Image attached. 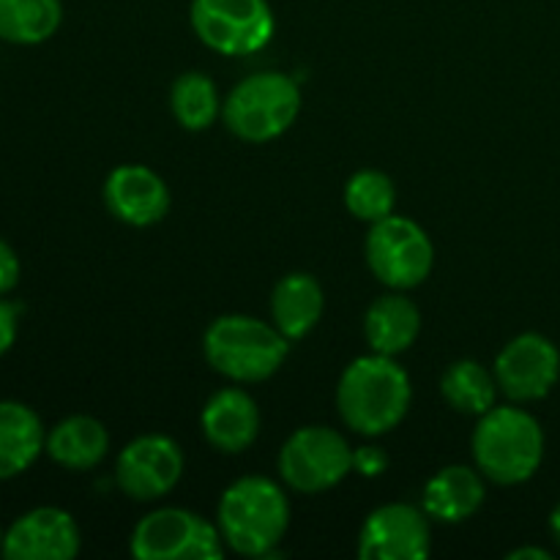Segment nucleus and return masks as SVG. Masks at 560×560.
Instances as JSON below:
<instances>
[{
	"label": "nucleus",
	"instance_id": "6e6552de",
	"mask_svg": "<svg viewBox=\"0 0 560 560\" xmlns=\"http://www.w3.org/2000/svg\"><path fill=\"white\" fill-rule=\"evenodd\" d=\"M353 470V448L331 427H301L279 452V474L295 492L315 495L337 487Z\"/></svg>",
	"mask_w": 560,
	"mask_h": 560
},
{
	"label": "nucleus",
	"instance_id": "9d476101",
	"mask_svg": "<svg viewBox=\"0 0 560 560\" xmlns=\"http://www.w3.org/2000/svg\"><path fill=\"white\" fill-rule=\"evenodd\" d=\"M184 474L180 446L167 435H142L131 441L115 463L120 492L135 501H156L173 492Z\"/></svg>",
	"mask_w": 560,
	"mask_h": 560
},
{
	"label": "nucleus",
	"instance_id": "5701e85b",
	"mask_svg": "<svg viewBox=\"0 0 560 560\" xmlns=\"http://www.w3.org/2000/svg\"><path fill=\"white\" fill-rule=\"evenodd\" d=\"M170 107H173V115L184 129L202 131L222 113V98H219L211 77L202 74V71H186L175 80L173 93H170Z\"/></svg>",
	"mask_w": 560,
	"mask_h": 560
},
{
	"label": "nucleus",
	"instance_id": "a211bd4d",
	"mask_svg": "<svg viewBox=\"0 0 560 560\" xmlns=\"http://www.w3.org/2000/svg\"><path fill=\"white\" fill-rule=\"evenodd\" d=\"M44 452L69 470H91L107 457V427L93 416H69L47 432Z\"/></svg>",
	"mask_w": 560,
	"mask_h": 560
},
{
	"label": "nucleus",
	"instance_id": "6ab92c4d",
	"mask_svg": "<svg viewBox=\"0 0 560 560\" xmlns=\"http://www.w3.org/2000/svg\"><path fill=\"white\" fill-rule=\"evenodd\" d=\"M366 342L375 353L381 355H397L405 353L410 345L416 342L421 331V315L419 306L402 293L381 295L375 304L366 310L364 320Z\"/></svg>",
	"mask_w": 560,
	"mask_h": 560
},
{
	"label": "nucleus",
	"instance_id": "423d86ee",
	"mask_svg": "<svg viewBox=\"0 0 560 560\" xmlns=\"http://www.w3.org/2000/svg\"><path fill=\"white\" fill-rule=\"evenodd\" d=\"M224 547L219 525L189 509H156L131 534V556L140 560H219Z\"/></svg>",
	"mask_w": 560,
	"mask_h": 560
},
{
	"label": "nucleus",
	"instance_id": "b1692460",
	"mask_svg": "<svg viewBox=\"0 0 560 560\" xmlns=\"http://www.w3.org/2000/svg\"><path fill=\"white\" fill-rule=\"evenodd\" d=\"M345 206L355 219L370 224L392 217L397 206L394 180L381 170H361L345 186Z\"/></svg>",
	"mask_w": 560,
	"mask_h": 560
},
{
	"label": "nucleus",
	"instance_id": "393cba45",
	"mask_svg": "<svg viewBox=\"0 0 560 560\" xmlns=\"http://www.w3.org/2000/svg\"><path fill=\"white\" fill-rule=\"evenodd\" d=\"M386 468H388V454L383 452L381 446H364L353 452V470H359L361 476L375 479V476H381Z\"/></svg>",
	"mask_w": 560,
	"mask_h": 560
},
{
	"label": "nucleus",
	"instance_id": "c756f323",
	"mask_svg": "<svg viewBox=\"0 0 560 560\" xmlns=\"http://www.w3.org/2000/svg\"><path fill=\"white\" fill-rule=\"evenodd\" d=\"M0 550H3V530H0Z\"/></svg>",
	"mask_w": 560,
	"mask_h": 560
},
{
	"label": "nucleus",
	"instance_id": "1a4fd4ad",
	"mask_svg": "<svg viewBox=\"0 0 560 560\" xmlns=\"http://www.w3.org/2000/svg\"><path fill=\"white\" fill-rule=\"evenodd\" d=\"M191 27L206 47L238 58L271 42L273 14L268 0H191Z\"/></svg>",
	"mask_w": 560,
	"mask_h": 560
},
{
	"label": "nucleus",
	"instance_id": "9b49d317",
	"mask_svg": "<svg viewBox=\"0 0 560 560\" xmlns=\"http://www.w3.org/2000/svg\"><path fill=\"white\" fill-rule=\"evenodd\" d=\"M560 353L541 334H520L495 359L498 388L514 402H536L556 388Z\"/></svg>",
	"mask_w": 560,
	"mask_h": 560
},
{
	"label": "nucleus",
	"instance_id": "4be33fe9",
	"mask_svg": "<svg viewBox=\"0 0 560 560\" xmlns=\"http://www.w3.org/2000/svg\"><path fill=\"white\" fill-rule=\"evenodd\" d=\"M443 399L454 410L468 416H485L487 410L495 408L498 399V381L492 372L476 361H454L441 381Z\"/></svg>",
	"mask_w": 560,
	"mask_h": 560
},
{
	"label": "nucleus",
	"instance_id": "39448f33",
	"mask_svg": "<svg viewBox=\"0 0 560 560\" xmlns=\"http://www.w3.org/2000/svg\"><path fill=\"white\" fill-rule=\"evenodd\" d=\"M299 109V85L279 71H260L230 91L228 102L222 104V118L238 140L268 142L295 124Z\"/></svg>",
	"mask_w": 560,
	"mask_h": 560
},
{
	"label": "nucleus",
	"instance_id": "c85d7f7f",
	"mask_svg": "<svg viewBox=\"0 0 560 560\" xmlns=\"http://www.w3.org/2000/svg\"><path fill=\"white\" fill-rule=\"evenodd\" d=\"M550 530H552V536H556V541L560 545V503L556 509H552V514H550Z\"/></svg>",
	"mask_w": 560,
	"mask_h": 560
},
{
	"label": "nucleus",
	"instance_id": "f03ea898",
	"mask_svg": "<svg viewBox=\"0 0 560 560\" xmlns=\"http://www.w3.org/2000/svg\"><path fill=\"white\" fill-rule=\"evenodd\" d=\"M217 525L230 550L246 558H266L288 534L290 503L271 479L244 476L224 490Z\"/></svg>",
	"mask_w": 560,
	"mask_h": 560
},
{
	"label": "nucleus",
	"instance_id": "7ed1b4c3",
	"mask_svg": "<svg viewBox=\"0 0 560 560\" xmlns=\"http://www.w3.org/2000/svg\"><path fill=\"white\" fill-rule=\"evenodd\" d=\"M474 459L481 474L503 487L534 479L545 459V432L523 408L501 405L479 416L474 432Z\"/></svg>",
	"mask_w": 560,
	"mask_h": 560
},
{
	"label": "nucleus",
	"instance_id": "2eb2a0df",
	"mask_svg": "<svg viewBox=\"0 0 560 560\" xmlns=\"http://www.w3.org/2000/svg\"><path fill=\"white\" fill-rule=\"evenodd\" d=\"M206 441L222 454H241L260 435V410L241 388H222L202 410Z\"/></svg>",
	"mask_w": 560,
	"mask_h": 560
},
{
	"label": "nucleus",
	"instance_id": "ddd939ff",
	"mask_svg": "<svg viewBox=\"0 0 560 560\" xmlns=\"http://www.w3.org/2000/svg\"><path fill=\"white\" fill-rule=\"evenodd\" d=\"M80 528L69 512L38 506L5 530L0 556L9 560H71L80 552Z\"/></svg>",
	"mask_w": 560,
	"mask_h": 560
},
{
	"label": "nucleus",
	"instance_id": "f3484780",
	"mask_svg": "<svg viewBox=\"0 0 560 560\" xmlns=\"http://www.w3.org/2000/svg\"><path fill=\"white\" fill-rule=\"evenodd\" d=\"M485 503V481L474 468L448 465L424 487V512L438 523H463Z\"/></svg>",
	"mask_w": 560,
	"mask_h": 560
},
{
	"label": "nucleus",
	"instance_id": "0eeeda50",
	"mask_svg": "<svg viewBox=\"0 0 560 560\" xmlns=\"http://www.w3.org/2000/svg\"><path fill=\"white\" fill-rule=\"evenodd\" d=\"M370 271L392 290L419 288L435 266V246L413 219L386 217L366 235Z\"/></svg>",
	"mask_w": 560,
	"mask_h": 560
},
{
	"label": "nucleus",
	"instance_id": "412c9836",
	"mask_svg": "<svg viewBox=\"0 0 560 560\" xmlns=\"http://www.w3.org/2000/svg\"><path fill=\"white\" fill-rule=\"evenodd\" d=\"M63 22L60 0H0V38L9 44H44Z\"/></svg>",
	"mask_w": 560,
	"mask_h": 560
},
{
	"label": "nucleus",
	"instance_id": "4468645a",
	"mask_svg": "<svg viewBox=\"0 0 560 560\" xmlns=\"http://www.w3.org/2000/svg\"><path fill=\"white\" fill-rule=\"evenodd\" d=\"M104 202L120 222L148 228L170 211L167 184L142 164H120L104 180Z\"/></svg>",
	"mask_w": 560,
	"mask_h": 560
},
{
	"label": "nucleus",
	"instance_id": "bb28decb",
	"mask_svg": "<svg viewBox=\"0 0 560 560\" xmlns=\"http://www.w3.org/2000/svg\"><path fill=\"white\" fill-rule=\"evenodd\" d=\"M16 339V306L0 299V355L11 350Z\"/></svg>",
	"mask_w": 560,
	"mask_h": 560
},
{
	"label": "nucleus",
	"instance_id": "cd10ccee",
	"mask_svg": "<svg viewBox=\"0 0 560 560\" xmlns=\"http://www.w3.org/2000/svg\"><path fill=\"white\" fill-rule=\"evenodd\" d=\"M552 556L541 547H520V550L509 552V560H550Z\"/></svg>",
	"mask_w": 560,
	"mask_h": 560
},
{
	"label": "nucleus",
	"instance_id": "dca6fc26",
	"mask_svg": "<svg viewBox=\"0 0 560 560\" xmlns=\"http://www.w3.org/2000/svg\"><path fill=\"white\" fill-rule=\"evenodd\" d=\"M47 432L42 419L27 405L3 399L0 402V481L25 474L44 452Z\"/></svg>",
	"mask_w": 560,
	"mask_h": 560
},
{
	"label": "nucleus",
	"instance_id": "a878e982",
	"mask_svg": "<svg viewBox=\"0 0 560 560\" xmlns=\"http://www.w3.org/2000/svg\"><path fill=\"white\" fill-rule=\"evenodd\" d=\"M16 282H20V257L0 238V295L11 293Z\"/></svg>",
	"mask_w": 560,
	"mask_h": 560
},
{
	"label": "nucleus",
	"instance_id": "f8f14e48",
	"mask_svg": "<svg viewBox=\"0 0 560 560\" xmlns=\"http://www.w3.org/2000/svg\"><path fill=\"white\" fill-rule=\"evenodd\" d=\"M430 517L410 503L375 509L359 534L364 560H421L430 556Z\"/></svg>",
	"mask_w": 560,
	"mask_h": 560
},
{
	"label": "nucleus",
	"instance_id": "f257e3e1",
	"mask_svg": "<svg viewBox=\"0 0 560 560\" xmlns=\"http://www.w3.org/2000/svg\"><path fill=\"white\" fill-rule=\"evenodd\" d=\"M337 408L359 435H386L410 408L408 372L394 355H364L345 370L337 388Z\"/></svg>",
	"mask_w": 560,
	"mask_h": 560
},
{
	"label": "nucleus",
	"instance_id": "20e7f679",
	"mask_svg": "<svg viewBox=\"0 0 560 560\" xmlns=\"http://www.w3.org/2000/svg\"><path fill=\"white\" fill-rule=\"evenodd\" d=\"M202 350L219 375L235 383H260L277 375L290 350V339L271 323L249 315H224L208 326Z\"/></svg>",
	"mask_w": 560,
	"mask_h": 560
},
{
	"label": "nucleus",
	"instance_id": "aec40b11",
	"mask_svg": "<svg viewBox=\"0 0 560 560\" xmlns=\"http://www.w3.org/2000/svg\"><path fill=\"white\" fill-rule=\"evenodd\" d=\"M323 306H326V299H323L320 282L310 273H290L273 288V326L288 339H301L320 323Z\"/></svg>",
	"mask_w": 560,
	"mask_h": 560
}]
</instances>
